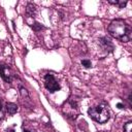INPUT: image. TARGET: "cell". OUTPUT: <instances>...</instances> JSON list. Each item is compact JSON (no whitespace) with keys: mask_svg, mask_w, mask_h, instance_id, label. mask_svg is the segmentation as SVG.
Listing matches in <instances>:
<instances>
[{"mask_svg":"<svg viewBox=\"0 0 132 132\" xmlns=\"http://www.w3.org/2000/svg\"><path fill=\"white\" fill-rule=\"evenodd\" d=\"M81 65L85 68H90L92 64H91V61H89V60H81Z\"/></svg>","mask_w":132,"mask_h":132,"instance_id":"9c48e42d","label":"cell"},{"mask_svg":"<svg viewBox=\"0 0 132 132\" xmlns=\"http://www.w3.org/2000/svg\"><path fill=\"white\" fill-rule=\"evenodd\" d=\"M35 11H36L35 5H33L32 3H29V4L27 5V8H26V12H27V14L30 15V16H32V15H34Z\"/></svg>","mask_w":132,"mask_h":132,"instance_id":"8992f818","label":"cell"},{"mask_svg":"<svg viewBox=\"0 0 132 132\" xmlns=\"http://www.w3.org/2000/svg\"><path fill=\"white\" fill-rule=\"evenodd\" d=\"M5 106H6V110H7V112L9 114H14L16 112V110H18V105L14 104V103H12V102L6 103Z\"/></svg>","mask_w":132,"mask_h":132,"instance_id":"5b68a950","label":"cell"},{"mask_svg":"<svg viewBox=\"0 0 132 132\" xmlns=\"http://www.w3.org/2000/svg\"><path fill=\"white\" fill-rule=\"evenodd\" d=\"M124 132H132V122L129 121L124 125Z\"/></svg>","mask_w":132,"mask_h":132,"instance_id":"ba28073f","label":"cell"},{"mask_svg":"<svg viewBox=\"0 0 132 132\" xmlns=\"http://www.w3.org/2000/svg\"><path fill=\"white\" fill-rule=\"evenodd\" d=\"M0 75L6 82H11L13 74L7 65H0Z\"/></svg>","mask_w":132,"mask_h":132,"instance_id":"277c9868","label":"cell"},{"mask_svg":"<svg viewBox=\"0 0 132 132\" xmlns=\"http://www.w3.org/2000/svg\"><path fill=\"white\" fill-rule=\"evenodd\" d=\"M100 41H101V44H102L105 48H107V46H108V45H109L110 47H112V48H113V44H112V43H111V41H110L109 39H107L106 37H102V38L100 39Z\"/></svg>","mask_w":132,"mask_h":132,"instance_id":"52a82bcc","label":"cell"},{"mask_svg":"<svg viewBox=\"0 0 132 132\" xmlns=\"http://www.w3.org/2000/svg\"><path fill=\"white\" fill-rule=\"evenodd\" d=\"M108 33L122 42H128L131 39V28L122 19L113 20L107 27Z\"/></svg>","mask_w":132,"mask_h":132,"instance_id":"6da1fadb","label":"cell"},{"mask_svg":"<svg viewBox=\"0 0 132 132\" xmlns=\"http://www.w3.org/2000/svg\"><path fill=\"white\" fill-rule=\"evenodd\" d=\"M4 117V112H3V109H2V104H1V101H0V120H2Z\"/></svg>","mask_w":132,"mask_h":132,"instance_id":"30bf717a","label":"cell"},{"mask_svg":"<svg viewBox=\"0 0 132 132\" xmlns=\"http://www.w3.org/2000/svg\"><path fill=\"white\" fill-rule=\"evenodd\" d=\"M88 114L91 119L98 123H105L109 119V111L105 104H99L97 106L90 107L88 110Z\"/></svg>","mask_w":132,"mask_h":132,"instance_id":"7a4b0ae2","label":"cell"},{"mask_svg":"<svg viewBox=\"0 0 132 132\" xmlns=\"http://www.w3.org/2000/svg\"><path fill=\"white\" fill-rule=\"evenodd\" d=\"M24 132H30V131H27V130H26V131H24Z\"/></svg>","mask_w":132,"mask_h":132,"instance_id":"7c38bea8","label":"cell"},{"mask_svg":"<svg viewBox=\"0 0 132 132\" xmlns=\"http://www.w3.org/2000/svg\"><path fill=\"white\" fill-rule=\"evenodd\" d=\"M44 86L46 88L47 91H50L51 93L57 92L60 90V85L59 82L56 80V78L54 77V75L47 73L44 75Z\"/></svg>","mask_w":132,"mask_h":132,"instance_id":"3957f363","label":"cell"},{"mask_svg":"<svg viewBox=\"0 0 132 132\" xmlns=\"http://www.w3.org/2000/svg\"><path fill=\"white\" fill-rule=\"evenodd\" d=\"M117 107L120 108V109H123V108H125V105H124L123 103H118V104H117Z\"/></svg>","mask_w":132,"mask_h":132,"instance_id":"8fae6325","label":"cell"}]
</instances>
